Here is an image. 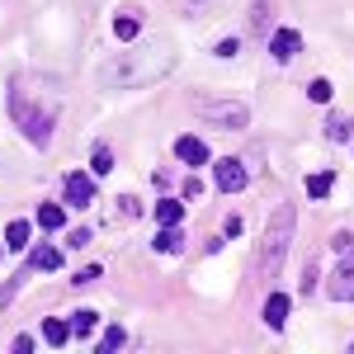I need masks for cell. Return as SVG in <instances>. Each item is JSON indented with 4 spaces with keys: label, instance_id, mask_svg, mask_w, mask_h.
Listing matches in <instances>:
<instances>
[{
    "label": "cell",
    "instance_id": "1",
    "mask_svg": "<svg viewBox=\"0 0 354 354\" xmlns=\"http://www.w3.org/2000/svg\"><path fill=\"white\" fill-rule=\"evenodd\" d=\"M175 53L165 38H147V43H128V53H113L100 66V85L104 90H147L170 76Z\"/></svg>",
    "mask_w": 354,
    "mask_h": 354
},
{
    "label": "cell",
    "instance_id": "2",
    "mask_svg": "<svg viewBox=\"0 0 354 354\" xmlns=\"http://www.w3.org/2000/svg\"><path fill=\"white\" fill-rule=\"evenodd\" d=\"M57 113H62V95L57 85H48L43 76H19L10 85V118L15 128L33 142V147H48L57 133Z\"/></svg>",
    "mask_w": 354,
    "mask_h": 354
},
{
    "label": "cell",
    "instance_id": "3",
    "mask_svg": "<svg viewBox=\"0 0 354 354\" xmlns=\"http://www.w3.org/2000/svg\"><path fill=\"white\" fill-rule=\"evenodd\" d=\"M293 203H279L270 213V227H265V241H260V255H255V283H274L283 260H288V245H293Z\"/></svg>",
    "mask_w": 354,
    "mask_h": 354
},
{
    "label": "cell",
    "instance_id": "4",
    "mask_svg": "<svg viewBox=\"0 0 354 354\" xmlns=\"http://www.w3.org/2000/svg\"><path fill=\"white\" fill-rule=\"evenodd\" d=\"M194 113L203 123H213V128H227V133H241L250 123V109L241 100H194Z\"/></svg>",
    "mask_w": 354,
    "mask_h": 354
},
{
    "label": "cell",
    "instance_id": "5",
    "mask_svg": "<svg viewBox=\"0 0 354 354\" xmlns=\"http://www.w3.org/2000/svg\"><path fill=\"white\" fill-rule=\"evenodd\" d=\"M213 175H218V189L222 194H241L245 180H250V175H245V165L236 161V156H222V161L213 165Z\"/></svg>",
    "mask_w": 354,
    "mask_h": 354
},
{
    "label": "cell",
    "instance_id": "6",
    "mask_svg": "<svg viewBox=\"0 0 354 354\" xmlns=\"http://www.w3.org/2000/svg\"><path fill=\"white\" fill-rule=\"evenodd\" d=\"M326 293H330L335 302H354V255H350V250H345V260H340V270L330 274Z\"/></svg>",
    "mask_w": 354,
    "mask_h": 354
},
{
    "label": "cell",
    "instance_id": "7",
    "mask_svg": "<svg viewBox=\"0 0 354 354\" xmlns=\"http://www.w3.org/2000/svg\"><path fill=\"white\" fill-rule=\"evenodd\" d=\"M302 53V33L298 28H274L270 33V57L274 62H293Z\"/></svg>",
    "mask_w": 354,
    "mask_h": 354
},
{
    "label": "cell",
    "instance_id": "8",
    "mask_svg": "<svg viewBox=\"0 0 354 354\" xmlns=\"http://www.w3.org/2000/svg\"><path fill=\"white\" fill-rule=\"evenodd\" d=\"M66 203H71V208H90V203H95V180H90L85 170H71V175H66Z\"/></svg>",
    "mask_w": 354,
    "mask_h": 354
},
{
    "label": "cell",
    "instance_id": "9",
    "mask_svg": "<svg viewBox=\"0 0 354 354\" xmlns=\"http://www.w3.org/2000/svg\"><path fill=\"white\" fill-rule=\"evenodd\" d=\"M175 156H180L185 165H208L213 161V151H208L203 137H180V142H175Z\"/></svg>",
    "mask_w": 354,
    "mask_h": 354
},
{
    "label": "cell",
    "instance_id": "10",
    "mask_svg": "<svg viewBox=\"0 0 354 354\" xmlns=\"http://www.w3.org/2000/svg\"><path fill=\"white\" fill-rule=\"evenodd\" d=\"M288 307H293V302H288V293H270V298H265V326H270V330H283Z\"/></svg>",
    "mask_w": 354,
    "mask_h": 354
},
{
    "label": "cell",
    "instance_id": "11",
    "mask_svg": "<svg viewBox=\"0 0 354 354\" xmlns=\"http://www.w3.org/2000/svg\"><path fill=\"white\" fill-rule=\"evenodd\" d=\"M95 330H100V312H90V307L71 312V335H76V340H90Z\"/></svg>",
    "mask_w": 354,
    "mask_h": 354
},
{
    "label": "cell",
    "instance_id": "12",
    "mask_svg": "<svg viewBox=\"0 0 354 354\" xmlns=\"http://www.w3.org/2000/svg\"><path fill=\"white\" fill-rule=\"evenodd\" d=\"M28 232H33V227H28L24 218H15L10 227H5V236H0V241H5V250H24V245H28Z\"/></svg>",
    "mask_w": 354,
    "mask_h": 354
},
{
    "label": "cell",
    "instance_id": "13",
    "mask_svg": "<svg viewBox=\"0 0 354 354\" xmlns=\"http://www.w3.org/2000/svg\"><path fill=\"white\" fill-rule=\"evenodd\" d=\"M156 250H161V255H180V250H185V232H180V222H175V227H161Z\"/></svg>",
    "mask_w": 354,
    "mask_h": 354
},
{
    "label": "cell",
    "instance_id": "14",
    "mask_svg": "<svg viewBox=\"0 0 354 354\" xmlns=\"http://www.w3.org/2000/svg\"><path fill=\"white\" fill-rule=\"evenodd\" d=\"M38 227L62 232V227H66V208H57V203H38Z\"/></svg>",
    "mask_w": 354,
    "mask_h": 354
},
{
    "label": "cell",
    "instance_id": "15",
    "mask_svg": "<svg viewBox=\"0 0 354 354\" xmlns=\"http://www.w3.org/2000/svg\"><path fill=\"white\" fill-rule=\"evenodd\" d=\"M33 270H62V250L57 245H33Z\"/></svg>",
    "mask_w": 354,
    "mask_h": 354
},
{
    "label": "cell",
    "instance_id": "16",
    "mask_svg": "<svg viewBox=\"0 0 354 354\" xmlns=\"http://www.w3.org/2000/svg\"><path fill=\"white\" fill-rule=\"evenodd\" d=\"M43 340H48V345H66V340H71V322L48 317V322H43Z\"/></svg>",
    "mask_w": 354,
    "mask_h": 354
},
{
    "label": "cell",
    "instance_id": "17",
    "mask_svg": "<svg viewBox=\"0 0 354 354\" xmlns=\"http://www.w3.org/2000/svg\"><path fill=\"white\" fill-rule=\"evenodd\" d=\"M180 218H185V203H175V198H161V203H156V222H161V227H175Z\"/></svg>",
    "mask_w": 354,
    "mask_h": 354
},
{
    "label": "cell",
    "instance_id": "18",
    "mask_svg": "<svg viewBox=\"0 0 354 354\" xmlns=\"http://www.w3.org/2000/svg\"><path fill=\"white\" fill-rule=\"evenodd\" d=\"M137 10H123V15H118V19H113V33H118V38H123V43H133L137 38Z\"/></svg>",
    "mask_w": 354,
    "mask_h": 354
},
{
    "label": "cell",
    "instance_id": "19",
    "mask_svg": "<svg viewBox=\"0 0 354 354\" xmlns=\"http://www.w3.org/2000/svg\"><path fill=\"white\" fill-rule=\"evenodd\" d=\"M330 185H335V175H330V170H322V175H307V194H312V198H326Z\"/></svg>",
    "mask_w": 354,
    "mask_h": 354
},
{
    "label": "cell",
    "instance_id": "20",
    "mask_svg": "<svg viewBox=\"0 0 354 354\" xmlns=\"http://www.w3.org/2000/svg\"><path fill=\"white\" fill-rule=\"evenodd\" d=\"M350 133H354V123H350V118H340V113L326 123V137H330V142H350Z\"/></svg>",
    "mask_w": 354,
    "mask_h": 354
},
{
    "label": "cell",
    "instance_id": "21",
    "mask_svg": "<svg viewBox=\"0 0 354 354\" xmlns=\"http://www.w3.org/2000/svg\"><path fill=\"white\" fill-rule=\"evenodd\" d=\"M307 100H312V104H330V81H322V76L307 81Z\"/></svg>",
    "mask_w": 354,
    "mask_h": 354
},
{
    "label": "cell",
    "instance_id": "22",
    "mask_svg": "<svg viewBox=\"0 0 354 354\" xmlns=\"http://www.w3.org/2000/svg\"><path fill=\"white\" fill-rule=\"evenodd\" d=\"M123 340H128V330H123V326H109V330H104V340H100V350L109 354V350H118Z\"/></svg>",
    "mask_w": 354,
    "mask_h": 354
},
{
    "label": "cell",
    "instance_id": "23",
    "mask_svg": "<svg viewBox=\"0 0 354 354\" xmlns=\"http://www.w3.org/2000/svg\"><path fill=\"white\" fill-rule=\"evenodd\" d=\"M95 175H109L113 170V156H109V147H95V165H90Z\"/></svg>",
    "mask_w": 354,
    "mask_h": 354
},
{
    "label": "cell",
    "instance_id": "24",
    "mask_svg": "<svg viewBox=\"0 0 354 354\" xmlns=\"http://www.w3.org/2000/svg\"><path fill=\"white\" fill-rule=\"evenodd\" d=\"M118 208H123V218H128V222H133L137 213H142V203H137L133 194H123V198H118Z\"/></svg>",
    "mask_w": 354,
    "mask_h": 354
},
{
    "label": "cell",
    "instance_id": "25",
    "mask_svg": "<svg viewBox=\"0 0 354 354\" xmlns=\"http://www.w3.org/2000/svg\"><path fill=\"white\" fill-rule=\"evenodd\" d=\"M317 279H322V270H317V260L307 265V279H302V293H317Z\"/></svg>",
    "mask_w": 354,
    "mask_h": 354
},
{
    "label": "cell",
    "instance_id": "26",
    "mask_svg": "<svg viewBox=\"0 0 354 354\" xmlns=\"http://www.w3.org/2000/svg\"><path fill=\"white\" fill-rule=\"evenodd\" d=\"M95 279H100V265H85V270H76L71 283H95Z\"/></svg>",
    "mask_w": 354,
    "mask_h": 354
},
{
    "label": "cell",
    "instance_id": "27",
    "mask_svg": "<svg viewBox=\"0 0 354 354\" xmlns=\"http://www.w3.org/2000/svg\"><path fill=\"white\" fill-rule=\"evenodd\" d=\"M236 48H241L236 38H222V43H218V57H236Z\"/></svg>",
    "mask_w": 354,
    "mask_h": 354
},
{
    "label": "cell",
    "instance_id": "28",
    "mask_svg": "<svg viewBox=\"0 0 354 354\" xmlns=\"http://www.w3.org/2000/svg\"><path fill=\"white\" fill-rule=\"evenodd\" d=\"M330 245H335V250H350L354 236H350V232H335V236H330Z\"/></svg>",
    "mask_w": 354,
    "mask_h": 354
},
{
    "label": "cell",
    "instance_id": "29",
    "mask_svg": "<svg viewBox=\"0 0 354 354\" xmlns=\"http://www.w3.org/2000/svg\"><path fill=\"white\" fill-rule=\"evenodd\" d=\"M33 350V335H15V354H28Z\"/></svg>",
    "mask_w": 354,
    "mask_h": 354
},
{
    "label": "cell",
    "instance_id": "30",
    "mask_svg": "<svg viewBox=\"0 0 354 354\" xmlns=\"http://www.w3.org/2000/svg\"><path fill=\"white\" fill-rule=\"evenodd\" d=\"M0 255H5V241H0Z\"/></svg>",
    "mask_w": 354,
    "mask_h": 354
}]
</instances>
